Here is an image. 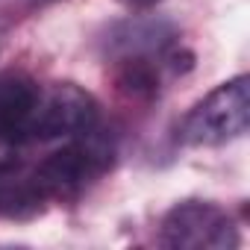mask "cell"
<instances>
[{
    "instance_id": "3957f363",
    "label": "cell",
    "mask_w": 250,
    "mask_h": 250,
    "mask_svg": "<svg viewBox=\"0 0 250 250\" xmlns=\"http://www.w3.org/2000/svg\"><path fill=\"white\" fill-rule=\"evenodd\" d=\"M159 241L174 250H232L241 244V235L232 215L218 203L183 200L165 212Z\"/></svg>"
},
{
    "instance_id": "277c9868",
    "label": "cell",
    "mask_w": 250,
    "mask_h": 250,
    "mask_svg": "<svg viewBox=\"0 0 250 250\" xmlns=\"http://www.w3.org/2000/svg\"><path fill=\"white\" fill-rule=\"evenodd\" d=\"M100 121V106L94 94L80 88L77 83H56L42 88L30 121V142H53V139H74L88 133Z\"/></svg>"
},
{
    "instance_id": "7a4b0ae2",
    "label": "cell",
    "mask_w": 250,
    "mask_h": 250,
    "mask_svg": "<svg viewBox=\"0 0 250 250\" xmlns=\"http://www.w3.org/2000/svg\"><path fill=\"white\" fill-rule=\"evenodd\" d=\"M250 121V80L244 74L215 85L197 100L180 124V139L191 147H221L247 133Z\"/></svg>"
},
{
    "instance_id": "5b68a950",
    "label": "cell",
    "mask_w": 250,
    "mask_h": 250,
    "mask_svg": "<svg viewBox=\"0 0 250 250\" xmlns=\"http://www.w3.org/2000/svg\"><path fill=\"white\" fill-rule=\"evenodd\" d=\"M42 97V85L24 71L0 74V139L12 145H33L30 142V121L36 103Z\"/></svg>"
},
{
    "instance_id": "8992f818",
    "label": "cell",
    "mask_w": 250,
    "mask_h": 250,
    "mask_svg": "<svg viewBox=\"0 0 250 250\" xmlns=\"http://www.w3.org/2000/svg\"><path fill=\"white\" fill-rule=\"evenodd\" d=\"M177 33L168 21L159 18H130L109 30L106 47L118 56H162L171 50Z\"/></svg>"
},
{
    "instance_id": "9c48e42d",
    "label": "cell",
    "mask_w": 250,
    "mask_h": 250,
    "mask_svg": "<svg viewBox=\"0 0 250 250\" xmlns=\"http://www.w3.org/2000/svg\"><path fill=\"white\" fill-rule=\"evenodd\" d=\"M121 3H127L130 9H150V6L162 3V0H121Z\"/></svg>"
},
{
    "instance_id": "52a82bcc",
    "label": "cell",
    "mask_w": 250,
    "mask_h": 250,
    "mask_svg": "<svg viewBox=\"0 0 250 250\" xmlns=\"http://www.w3.org/2000/svg\"><path fill=\"white\" fill-rule=\"evenodd\" d=\"M44 206H47V194L42 191L33 171L15 168V171L0 174V215L3 218L27 221V218L42 215Z\"/></svg>"
},
{
    "instance_id": "ba28073f",
    "label": "cell",
    "mask_w": 250,
    "mask_h": 250,
    "mask_svg": "<svg viewBox=\"0 0 250 250\" xmlns=\"http://www.w3.org/2000/svg\"><path fill=\"white\" fill-rule=\"evenodd\" d=\"M112 83L127 100H153L159 94V62L156 56H118Z\"/></svg>"
},
{
    "instance_id": "6da1fadb",
    "label": "cell",
    "mask_w": 250,
    "mask_h": 250,
    "mask_svg": "<svg viewBox=\"0 0 250 250\" xmlns=\"http://www.w3.org/2000/svg\"><path fill=\"white\" fill-rule=\"evenodd\" d=\"M115 139L94 127L44 156L33 168V177L39 180L47 200H74L103 174H109V168L115 165Z\"/></svg>"
}]
</instances>
